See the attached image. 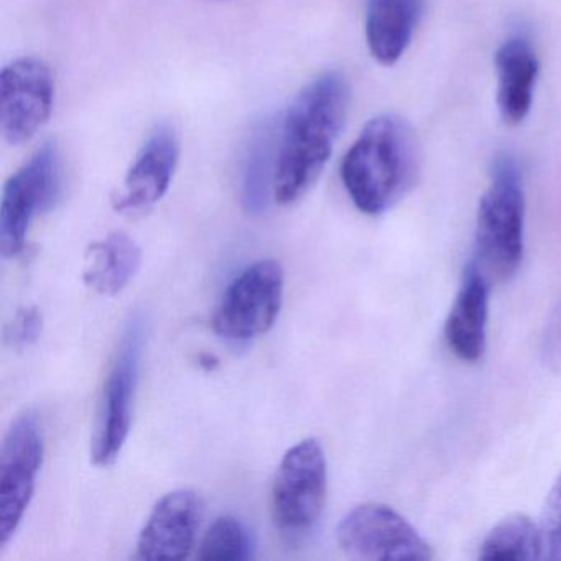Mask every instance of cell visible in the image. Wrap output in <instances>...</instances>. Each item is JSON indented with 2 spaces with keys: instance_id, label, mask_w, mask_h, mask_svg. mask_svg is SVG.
<instances>
[{
  "instance_id": "obj_1",
  "label": "cell",
  "mask_w": 561,
  "mask_h": 561,
  "mask_svg": "<svg viewBox=\"0 0 561 561\" xmlns=\"http://www.w3.org/2000/svg\"><path fill=\"white\" fill-rule=\"evenodd\" d=\"M351 88L340 71L314 78L278 124L275 203L294 205L320 179L346 123Z\"/></svg>"
},
{
  "instance_id": "obj_2",
  "label": "cell",
  "mask_w": 561,
  "mask_h": 561,
  "mask_svg": "<svg viewBox=\"0 0 561 561\" xmlns=\"http://www.w3.org/2000/svg\"><path fill=\"white\" fill-rule=\"evenodd\" d=\"M415 134L402 117L382 114L360 130L341 162V180L351 202L364 215L392 208L419 173Z\"/></svg>"
},
{
  "instance_id": "obj_3",
  "label": "cell",
  "mask_w": 561,
  "mask_h": 561,
  "mask_svg": "<svg viewBox=\"0 0 561 561\" xmlns=\"http://www.w3.org/2000/svg\"><path fill=\"white\" fill-rule=\"evenodd\" d=\"M525 198L514 160L501 159L479 202L471 262L492 284L517 274L524 257Z\"/></svg>"
},
{
  "instance_id": "obj_4",
  "label": "cell",
  "mask_w": 561,
  "mask_h": 561,
  "mask_svg": "<svg viewBox=\"0 0 561 561\" xmlns=\"http://www.w3.org/2000/svg\"><path fill=\"white\" fill-rule=\"evenodd\" d=\"M64 193V163L57 142L48 140L8 180L0 202V254L18 257L37 216L50 213Z\"/></svg>"
},
{
  "instance_id": "obj_5",
  "label": "cell",
  "mask_w": 561,
  "mask_h": 561,
  "mask_svg": "<svg viewBox=\"0 0 561 561\" xmlns=\"http://www.w3.org/2000/svg\"><path fill=\"white\" fill-rule=\"evenodd\" d=\"M144 341L146 323L140 314H134L124 328L101 393L96 428L91 439V461L100 468L119 458L129 436Z\"/></svg>"
},
{
  "instance_id": "obj_6",
  "label": "cell",
  "mask_w": 561,
  "mask_h": 561,
  "mask_svg": "<svg viewBox=\"0 0 561 561\" xmlns=\"http://www.w3.org/2000/svg\"><path fill=\"white\" fill-rule=\"evenodd\" d=\"M328 468L318 439H301L291 446L275 472L272 484V515L287 537L310 534L327 504Z\"/></svg>"
},
{
  "instance_id": "obj_7",
  "label": "cell",
  "mask_w": 561,
  "mask_h": 561,
  "mask_svg": "<svg viewBox=\"0 0 561 561\" xmlns=\"http://www.w3.org/2000/svg\"><path fill=\"white\" fill-rule=\"evenodd\" d=\"M285 272L265 259L239 272L226 288L213 317L216 334L244 343L274 327L284 301Z\"/></svg>"
},
{
  "instance_id": "obj_8",
  "label": "cell",
  "mask_w": 561,
  "mask_h": 561,
  "mask_svg": "<svg viewBox=\"0 0 561 561\" xmlns=\"http://www.w3.org/2000/svg\"><path fill=\"white\" fill-rule=\"evenodd\" d=\"M341 551L351 560H433V548L396 508L366 502L351 508L336 528Z\"/></svg>"
},
{
  "instance_id": "obj_9",
  "label": "cell",
  "mask_w": 561,
  "mask_h": 561,
  "mask_svg": "<svg viewBox=\"0 0 561 561\" xmlns=\"http://www.w3.org/2000/svg\"><path fill=\"white\" fill-rule=\"evenodd\" d=\"M44 453L41 422L27 410L12 422L0 451V548L14 537L31 505Z\"/></svg>"
},
{
  "instance_id": "obj_10",
  "label": "cell",
  "mask_w": 561,
  "mask_h": 561,
  "mask_svg": "<svg viewBox=\"0 0 561 561\" xmlns=\"http://www.w3.org/2000/svg\"><path fill=\"white\" fill-rule=\"evenodd\" d=\"M55 83L41 58L24 57L0 73V134L11 146L28 142L50 119Z\"/></svg>"
},
{
  "instance_id": "obj_11",
  "label": "cell",
  "mask_w": 561,
  "mask_h": 561,
  "mask_svg": "<svg viewBox=\"0 0 561 561\" xmlns=\"http://www.w3.org/2000/svg\"><path fill=\"white\" fill-rule=\"evenodd\" d=\"M203 518V502L192 489L163 495L150 512L139 540V560H185L196 543Z\"/></svg>"
},
{
  "instance_id": "obj_12",
  "label": "cell",
  "mask_w": 561,
  "mask_h": 561,
  "mask_svg": "<svg viewBox=\"0 0 561 561\" xmlns=\"http://www.w3.org/2000/svg\"><path fill=\"white\" fill-rule=\"evenodd\" d=\"M180 159L179 134L169 124L157 126L146 140L114 198L123 215H144L169 192Z\"/></svg>"
},
{
  "instance_id": "obj_13",
  "label": "cell",
  "mask_w": 561,
  "mask_h": 561,
  "mask_svg": "<svg viewBox=\"0 0 561 561\" xmlns=\"http://www.w3.org/2000/svg\"><path fill=\"white\" fill-rule=\"evenodd\" d=\"M491 282L469 261L445 323V340L451 353L465 363H476L485 351Z\"/></svg>"
},
{
  "instance_id": "obj_14",
  "label": "cell",
  "mask_w": 561,
  "mask_h": 561,
  "mask_svg": "<svg viewBox=\"0 0 561 561\" xmlns=\"http://www.w3.org/2000/svg\"><path fill=\"white\" fill-rule=\"evenodd\" d=\"M538 60L525 38L505 42L495 54L497 75V107L507 126H518L530 113Z\"/></svg>"
},
{
  "instance_id": "obj_15",
  "label": "cell",
  "mask_w": 561,
  "mask_h": 561,
  "mask_svg": "<svg viewBox=\"0 0 561 561\" xmlns=\"http://www.w3.org/2000/svg\"><path fill=\"white\" fill-rule=\"evenodd\" d=\"M422 11L423 0H367V47L380 65L392 67L403 57Z\"/></svg>"
},
{
  "instance_id": "obj_16",
  "label": "cell",
  "mask_w": 561,
  "mask_h": 561,
  "mask_svg": "<svg viewBox=\"0 0 561 561\" xmlns=\"http://www.w3.org/2000/svg\"><path fill=\"white\" fill-rule=\"evenodd\" d=\"M278 123L264 119L252 129L241 162V203L249 215H261L275 202Z\"/></svg>"
},
{
  "instance_id": "obj_17",
  "label": "cell",
  "mask_w": 561,
  "mask_h": 561,
  "mask_svg": "<svg viewBox=\"0 0 561 561\" xmlns=\"http://www.w3.org/2000/svg\"><path fill=\"white\" fill-rule=\"evenodd\" d=\"M142 264L139 245L124 232H111L93 242L84 259L83 280L101 295H117L130 284Z\"/></svg>"
},
{
  "instance_id": "obj_18",
  "label": "cell",
  "mask_w": 561,
  "mask_h": 561,
  "mask_svg": "<svg viewBox=\"0 0 561 561\" xmlns=\"http://www.w3.org/2000/svg\"><path fill=\"white\" fill-rule=\"evenodd\" d=\"M479 560H541L538 524L528 515L502 518L479 545Z\"/></svg>"
},
{
  "instance_id": "obj_19",
  "label": "cell",
  "mask_w": 561,
  "mask_h": 561,
  "mask_svg": "<svg viewBox=\"0 0 561 561\" xmlns=\"http://www.w3.org/2000/svg\"><path fill=\"white\" fill-rule=\"evenodd\" d=\"M254 548L248 525L234 515H221L203 535L196 557L199 560H251Z\"/></svg>"
},
{
  "instance_id": "obj_20",
  "label": "cell",
  "mask_w": 561,
  "mask_h": 561,
  "mask_svg": "<svg viewBox=\"0 0 561 561\" xmlns=\"http://www.w3.org/2000/svg\"><path fill=\"white\" fill-rule=\"evenodd\" d=\"M541 560L561 561V472L551 485L540 518Z\"/></svg>"
},
{
  "instance_id": "obj_21",
  "label": "cell",
  "mask_w": 561,
  "mask_h": 561,
  "mask_svg": "<svg viewBox=\"0 0 561 561\" xmlns=\"http://www.w3.org/2000/svg\"><path fill=\"white\" fill-rule=\"evenodd\" d=\"M44 330V314L35 305L19 308L12 317L11 323L5 327V343L14 350H25L37 343Z\"/></svg>"
},
{
  "instance_id": "obj_22",
  "label": "cell",
  "mask_w": 561,
  "mask_h": 561,
  "mask_svg": "<svg viewBox=\"0 0 561 561\" xmlns=\"http://www.w3.org/2000/svg\"><path fill=\"white\" fill-rule=\"evenodd\" d=\"M545 363L551 369L561 370V300L558 301L551 317L545 327L543 343H541Z\"/></svg>"
}]
</instances>
